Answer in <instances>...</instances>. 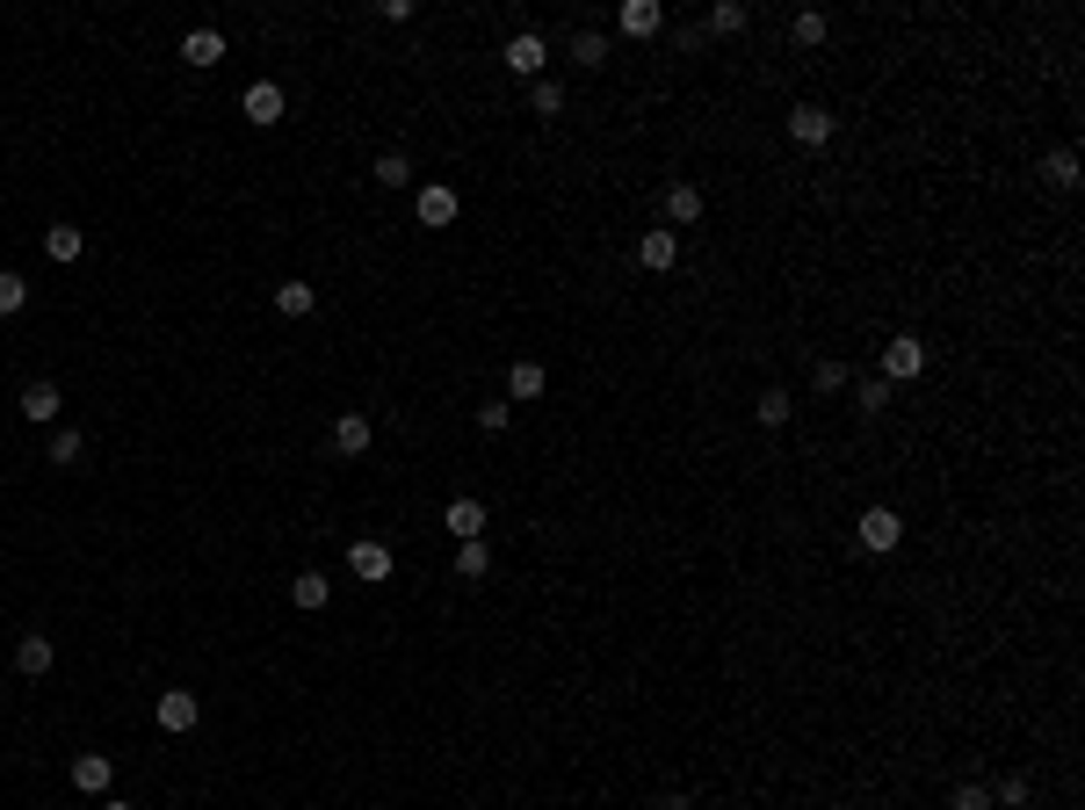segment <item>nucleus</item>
Listing matches in <instances>:
<instances>
[{"instance_id":"nucleus-11","label":"nucleus","mask_w":1085,"mask_h":810,"mask_svg":"<svg viewBox=\"0 0 1085 810\" xmlns=\"http://www.w3.org/2000/svg\"><path fill=\"white\" fill-rule=\"evenodd\" d=\"M616 30L622 36H658V30H666V8H658V0H622V8H616Z\"/></svg>"},{"instance_id":"nucleus-34","label":"nucleus","mask_w":1085,"mask_h":810,"mask_svg":"<svg viewBox=\"0 0 1085 810\" xmlns=\"http://www.w3.org/2000/svg\"><path fill=\"white\" fill-rule=\"evenodd\" d=\"M507 420H514V406H507V398H485V406H478V428H485V434H500Z\"/></svg>"},{"instance_id":"nucleus-15","label":"nucleus","mask_w":1085,"mask_h":810,"mask_svg":"<svg viewBox=\"0 0 1085 810\" xmlns=\"http://www.w3.org/2000/svg\"><path fill=\"white\" fill-rule=\"evenodd\" d=\"M369 442H377L369 413H341V420H333V456H362Z\"/></svg>"},{"instance_id":"nucleus-22","label":"nucleus","mask_w":1085,"mask_h":810,"mask_svg":"<svg viewBox=\"0 0 1085 810\" xmlns=\"http://www.w3.org/2000/svg\"><path fill=\"white\" fill-rule=\"evenodd\" d=\"M753 420H760V428H789V420H796V398H789V391H782V384H775V391H760V406H753Z\"/></svg>"},{"instance_id":"nucleus-31","label":"nucleus","mask_w":1085,"mask_h":810,"mask_svg":"<svg viewBox=\"0 0 1085 810\" xmlns=\"http://www.w3.org/2000/svg\"><path fill=\"white\" fill-rule=\"evenodd\" d=\"M745 22H753V15H745L739 0H717V8H709V30H717V36H739Z\"/></svg>"},{"instance_id":"nucleus-37","label":"nucleus","mask_w":1085,"mask_h":810,"mask_svg":"<svg viewBox=\"0 0 1085 810\" xmlns=\"http://www.w3.org/2000/svg\"><path fill=\"white\" fill-rule=\"evenodd\" d=\"M652 810H695V796H688V789H666V796H658Z\"/></svg>"},{"instance_id":"nucleus-20","label":"nucleus","mask_w":1085,"mask_h":810,"mask_svg":"<svg viewBox=\"0 0 1085 810\" xmlns=\"http://www.w3.org/2000/svg\"><path fill=\"white\" fill-rule=\"evenodd\" d=\"M832 36V15H818V8H804V15H789V44L796 52H818Z\"/></svg>"},{"instance_id":"nucleus-24","label":"nucleus","mask_w":1085,"mask_h":810,"mask_svg":"<svg viewBox=\"0 0 1085 810\" xmlns=\"http://www.w3.org/2000/svg\"><path fill=\"white\" fill-rule=\"evenodd\" d=\"M80 448H87V434H80V428H52V442H44V464L66 470V464H80Z\"/></svg>"},{"instance_id":"nucleus-16","label":"nucleus","mask_w":1085,"mask_h":810,"mask_svg":"<svg viewBox=\"0 0 1085 810\" xmlns=\"http://www.w3.org/2000/svg\"><path fill=\"white\" fill-rule=\"evenodd\" d=\"M326 601H333V579H326V572H297V579H290V608H305V615H319Z\"/></svg>"},{"instance_id":"nucleus-3","label":"nucleus","mask_w":1085,"mask_h":810,"mask_svg":"<svg viewBox=\"0 0 1085 810\" xmlns=\"http://www.w3.org/2000/svg\"><path fill=\"white\" fill-rule=\"evenodd\" d=\"M240 116L254 123V131H276V123L290 116V95H283L276 80H254V87H246V102H240Z\"/></svg>"},{"instance_id":"nucleus-2","label":"nucleus","mask_w":1085,"mask_h":810,"mask_svg":"<svg viewBox=\"0 0 1085 810\" xmlns=\"http://www.w3.org/2000/svg\"><path fill=\"white\" fill-rule=\"evenodd\" d=\"M854 543H862L868 557L897 551V543H905V521H897V507H868V514L854 521Z\"/></svg>"},{"instance_id":"nucleus-18","label":"nucleus","mask_w":1085,"mask_h":810,"mask_svg":"<svg viewBox=\"0 0 1085 810\" xmlns=\"http://www.w3.org/2000/svg\"><path fill=\"white\" fill-rule=\"evenodd\" d=\"M551 391V377H543V363H514L507 369V406H529V398Z\"/></svg>"},{"instance_id":"nucleus-33","label":"nucleus","mask_w":1085,"mask_h":810,"mask_svg":"<svg viewBox=\"0 0 1085 810\" xmlns=\"http://www.w3.org/2000/svg\"><path fill=\"white\" fill-rule=\"evenodd\" d=\"M948 810H999V803H992V789H984V781H963V789L948 796Z\"/></svg>"},{"instance_id":"nucleus-38","label":"nucleus","mask_w":1085,"mask_h":810,"mask_svg":"<svg viewBox=\"0 0 1085 810\" xmlns=\"http://www.w3.org/2000/svg\"><path fill=\"white\" fill-rule=\"evenodd\" d=\"M102 810H131V803H102Z\"/></svg>"},{"instance_id":"nucleus-26","label":"nucleus","mask_w":1085,"mask_h":810,"mask_svg":"<svg viewBox=\"0 0 1085 810\" xmlns=\"http://www.w3.org/2000/svg\"><path fill=\"white\" fill-rule=\"evenodd\" d=\"M485 572H492V551H485V535L456 543V579H485Z\"/></svg>"},{"instance_id":"nucleus-29","label":"nucleus","mask_w":1085,"mask_h":810,"mask_svg":"<svg viewBox=\"0 0 1085 810\" xmlns=\"http://www.w3.org/2000/svg\"><path fill=\"white\" fill-rule=\"evenodd\" d=\"M572 58H579V73L608 66V36H601V30H579V36H572Z\"/></svg>"},{"instance_id":"nucleus-36","label":"nucleus","mask_w":1085,"mask_h":810,"mask_svg":"<svg viewBox=\"0 0 1085 810\" xmlns=\"http://www.w3.org/2000/svg\"><path fill=\"white\" fill-rule=\"evenodd\" d=\"M883 406H890V384H883V377H862V413H883Z\"/></svg>"},{"instance_id":"nucleus-17","label":"nucleus","mask_w":1085,"mask_h":810,"mask_svg":"<svg viewBox=\"0 0 1085 810\" xmlns=\"http://www.w3.org/2000/svg\"><path fill=\"white\" fill-rule=\"evenodd\" d=\"M218 58H224V36H218V30H189V36H181V66L210 73Z\"/></svg>"},{"instance_id":"nucleus-35","label":"nucleus","mask_w":1085,"mask_h":810,"mask_svg":"<svg viewBox=\"0 0 1085 810\" xmlns=\"http://www.w3.org/2000/svg\"><path fill=\"white\" fill-rule=\"evenodd\" d=\"M810 384H818V391H846V363H832V355H826V363L810 369Z\"/></svg>"},{"instance_id":"nucleus-32","label":"nucleus","mask_w":1085,"mask_h":810,"mask_svg":"<svg viewBox=\"0 0 1085 810\" xmlns=\"http://www.w3.org/2000/svg\"><path fill=\"white\" fill-rule=\"evenodd\" d=\"M529 109L535 116H557V109H565V87L557 80H529Z\"/></svg>"},{"instance_id":"nucleus-10","label":"nucleus","mask_w":1085,"mask_h":810,"mask_svg":"<svg viewBox=\"0 0 1085 810\" xmlns=\"http://www.w3.org/2000/svg\"><path fill=\"white\" fill-rule=\"evenodd\" d=\"M442 529L456 535V543H470V535H485V500H470V492H456V500L442 507Z\"/></svg>"},{"instance_id":"nucleus-19","label":"nucleus","mask_w":1085,"mask_h":810,"mask_svg":"<svg viewBox=\"0 0 1085 810\" xmlns=\"http://www.w3.org/2000/svg\"><path fill=\"white\" fill-rule=\"evenodd\" d=\"M673 260H680V240H673V232H644V240H638V268H652V276H666Z\"/></svg>"},{"instance_id":"nucleus-23","label":"nucleus","mask_w":1085,"mask_h":810,"mask_svg":"<svg viewBox=\"0 0 1085 810\" xmlns=\"http://www.w3.org/2000/svg\"><path fill=\"white\" fill-rule=\"evenodd\" d=\"M44 254H52V260H80L87 254V232H80V224H52V232H44Z\"/></svg>"},{"instance_id":"nucleus-1","label":"nucleus","mask_w":1085,"mask_h":810,"mask_svg":"<svg viewBox=\"0 0 1085 810\" xmlns=\"http://www.w3.org/2000/svg\"><path fill=\"white\" fill-rule=\"evenodd\" d=\"M883 384H912V377H927V341L919 333H897L890 347H883V369H876Z\"/></svg>"},{"instance_id":"nucleus-30","label":"nucleus","mask_w":1085,"mask_h":810,"mask_svg":"<svg viewBox=\"0 0 1085 810\" xmlns=\"http://www.w3.org/2000/svg\"><path fill=\"white\" fill-rule=\"evenodd\" d=\"M22 304H30V282H22L15 268H0V319H15Z\"/></svg>"},{"instance_id":"nucleus-21","label":"nucleus","mask_w":1085,"mask_h":810,"mask_svg":"<svg viewBox=\"0 0 1085 810\" xmlns=\"http://www.w3.org/2000/svg\"><path fill=\"white\" fill-rule=\"evenodd\" d=\"M1042 181H1050V189H1078V153H1071V145L1042 153Z\"/></svg>"},{"instance_id":"nucleus-25","label":"nucleus","mask_w":1085,"mask_h":810,"mask_svg":"<svg viewBox=\"0 0 1085 810\" xmlns=\"http://www.w3.org/2000/svg\"><path fill=\"white\" fill-rule=\"evenodd\" d=\"M311 304H319V290H311V282H297V276L276 282V311H283V319H305Z\"/></svg>"},{"instance_id":"nucleus-28","label":"nucleus","mask_w":1085,"mask_h":810,"mask_svg":"<svg viewBox=\"0 0 1085 810\" xmlns=\"http://www.w3.org/2000/svg\"><path fill=\"white\" fill-rule=\"evenodd\" d=\"M1028 796H1034L1028 775H999V781H992V803H999V810H1028Z\"/></svg>"},{"instance_id":"nucleus-8","label":"nucleus","mask_w":1085,"mask_h":810,"mask_svg":"<svg viewBox=\"0 0 1085 810\" xmlns=\"http://www.w3.org/2000/svg\"><path fill=\"white\" fill-rule=\"evenodd\" d=\"M52 666H58V644L44 637V630H22V637H15V673H30V680H44Z\"/></svg>"},{"instance_id":"nucleus-9","label":"nucleus","mask_w":1085,"mask_h":810,"mask_svg":"<svg viewBox=\"0 0 1085 810\" xmlns=\"http://www.w3.org/2000/svg\"><path fill=\"white\" fill-rule=\"evenodd\" d=\"M413 210H420V224H428V232H442V224H456V189H442V181H428V189L413 196Z\"/></svg>"},{"instance_id":"nucleus-7","label":"nucleus","mask_w":1085,"mask_h":810,"mask_svg":"<svg viewBox=\"0 0 1085 810\" xmlns=\"http://www.w3.org/2000/svg\"><path fill=\"white\" fill-rule=\"evenodd\" d=\"M832 131H840V123H832V109H818V102H796V109H789V138L804 145V153L832 145Z\"/></svg>"},{"instance_id":"nucleus-12","label":"nucleus","mask_w":1085,"mask_h":810,"mask_svg":"<svg viewBox=\"0 0 1085 810\" xmlns=\"http://www.w3.org/2000/svg\"><path fill=\"white\" fill-rule=\"evenodd\" d=\"M109 781H117V759L109 753H80L73 759V789L80 796H109Z\"/></svg>"},{"instance_id":"nucleus-13","label":"nucleus","mask_w":1085,"mask_h":810,"mask_svg":"<svg viewBox=\"0 0 1085 810\" xmlns=\"http://www.w3.org/2000/svg\"><path fill=\"white\" fill-rule=\"evenodd\" d=\"M58 406H66V398H58L52 377H36L30 391H22V420H36V428H58Z\"/></svg>"},{"instance_id":"nucleus-14","label":"nucleus","mask_w":1085,"mask_h":810,"mask_svg":"<svg viewBox=\"0 0 1085 810\" xmlns=\"http://www.w3.org/2000/svg\"><path fill=\"white\" fill-rule=\"evenodd\" d=\"M658 210H666V224H695L702 218V189H695V181H666Z\"/></svg>"},{"instance_id":"nucleus-4","label":"nucleus","mask_w":1085,"mask_h":810,"mask_svg":"<svg viewBox=\"0 0 1085 810\" xmlns=\"http://www.w3.org/2000/svg\"><path fill=\"white\" fill-rule=\"evenodd\" d=\"M500 58H507V73H514V80H543V66H551V44H543L535 30H514Z\"/></svg>"},{"instance_id":"nucleus-5","label":"nucleus","mask_w":1085,"mask_h":810,"mask_svg":"<svg viewBox=\"0 0 1085 810\" xmlns=\"http://www.w3.org/2000/svg\"><path fill=\"white\" fill-rule=\"evenodd\" d=\"M153 724L167 731V739H181V731H196V724H203V702H196L189 688H167V695L153 702Z\"/></svg>"},{"instance_id":"nucleus-6","label":"nucleus","mask_w":1085,"mask_h":810,"mask_svg":"<svg viewBox=\"0 0 1085 810\" xmlns=\"http://www.w3.org/2000/svg\"><path fill=\"white\" fill-rule=\"evenodd\" d=\"M347 579H362V587H384V579H391V543H377V535L347 543Z\"/></svg>"},{"instance_id":"nucleus-27","label":"nucleus","mask_w":1085,"mask_h":810,"mask_svg":"<svg viewBox=\"0 0 1085 810\" xmlns=\"http://www.w3.org/2000/svg\"><path fill=\"white\" fill-rule=\"evenodd\" d=\"M369 181H377V189H406V181H413V159H406V153H384L377 167H369Z\"/></svg>"}]
</instances>
